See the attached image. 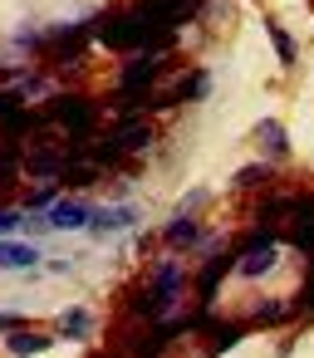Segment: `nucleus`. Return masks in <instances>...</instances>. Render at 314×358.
<instances>
[{
  "label": "nucleus",
  "instance_id": "obj_9",
  "mask_svg": "<svg viewBox=\"0 0 314 358\" xmlns=\"http://www.w3.org/2000/svg\"><path fill=\"white\" fill-rule=\"evenodd\" d=\"M206 89H211V79H206V74L197 69V74H187V79H182V89H177V99H201Z\"/></svg>",
  "mask_w": 314,
  "mask_h": 358
},
{
  "label": "nucleus",
  "instance_id": "obj_17",
  "mask_svg": "<svg viewBox=\"0 0 314 358\" xmlns=\"http://www.w3.org/2000/svg\"><path fill=\"white\" fill-rule=\"evenodd\" d=\"M133 221V211H99L89 226H99V231H108V226H128Z\"/></svg>",
  "mask_w": 314,
  "mask_h": 358
},
{
  "label": "nucleus",
  "instance_id": "obj_20",
  "mask_svg": "<svg viewBox=\"0 0 314 358\" xmlns=\"http://www.w3.org/2000/svg\"><path fill=\"white\" fill-rule=\"evenodd\" d=\"M10 177H15V157H0V187H6Z\"/></svg>",
  "mask_w": 314,
  "mask_h": 358
},
{
  "label": "nucleus",
  "instance_id": "obj_21",
  "mask_svg": "<svg viewBox=\"0 0 314 358\" xmlns=\"http://www.w3.org/2000/svg\"><path fill=\"white\" fill-rule=\"evenodd\" d=\"M10 226H20V216L15 211H0V231H10Z\"/></svg>",
  "mask_w": 314,
  "mask_h": 358
},
{
  "label": "nucleus",
  "instance_id": "obj_7",
  "mask_svg": "<svg viewBox=\"0 0 314 358\" xmlns=\"http://www.w3.org/2000/svg\"><path fill=\"white\" fill-rule=\"evenodd\" d=\"M123 123H128V128H123V133L113 138V143H118V152H133V148H148V138H152V128H148V123H133V118H123Z\"/></svg>",
  "mask_w": 314,
  "mask_h": 358
},
{
  "label": "nucleus",
  "instance_id": "obj_5",
  "mask_svg": "<svg viewBox=\"0 0 314 358\" xmlns=\"http://www.w3.org/2000/svg\"><path fill=\"white\" fill-rule=\"evenodd\" d=\"M152 74H157V55H148V59H138V64H133V69L123 74V89H128V94L138 99V94L148 89V79H152Z\"/></svg>",
  "mask_w": 314,
  "mask_h": 358
},
{
  "label": "nucleus",
  "instance_id": "obj_1",
  "mask_svg": "<svg viewBox=\"0 0 314 358\" xmlns=\"http://www.w3.org/2000/svg\"><path fill=\"white\" fill-rule=\"evenodd\" d=\"M148 35H152V20H148L143 10L104 20V45H108V50H138V45H148Z\"/></svg>",
  "mask_w": 314,
  "mask_h": 358
},
{
  "label": "nucleus",
  "instance_id": "obj_4",
  "mask_svg": "<svg viewBox=\"0 0 314 358\" xmlns=\"http://www.w3.org/2000/svg\"><path fill=\"white\" fill-rule=\"evenodd\" d=\"M270 265H275V245H270L265 236H255L250 250H245V260H241V270H245V275H265Z\"/></svg>",
  "mask_w": 314,
  "mask_h": 358
},
{
  "label": "nucleus",
  "instance_id": "obj_16",
  "mask_svg": "<svg viewBox=\"0 0 314 358\" xmlns=\"http://www.w3.org/2000/svg\"><path fill=\"white\" fill-rule=\"evenodd\" d=\"M270 167H275V162H260V167H245V172H236V187H255V182H265V177H270Z\"/></svg>",
  "mask_w": 314,
  "mask_h": 358
},
{
  "label": "nucleus",
  "instance_id": "obj_8",
  "mask_svg": "<svg viewBox=\"0 0 314 358\" xmlns=\"http://www.w3.org/2000/svg\"><path fill=\"white\" fill-rule=\"evenodd\" d=\"M40 250L35 245H0V265H35Z\"/></svg>",
  "mask_w": 314,
  "mask_h": 358
},
{
  "label": "nucleus",
  "instance_id": "obj_2",
  "mask_svg": "<svg viewBox=\"0 0 314 358\" xmlns=\"http://www.w3.org/2000/svg\"><path fill=\"white\" fill-rule=\"evenodd\" d=\"M50 118H55V123H64L74 138H89V133H94V108H89L84 99H69V94L50 103Z\"/></svg>",
  "mask_w": 314,
  "mask_h": 358
},
{
  "label": "nucleus",
  "instance_id": "obj_13",
  "mask_svg": "<svg viewBox=\"0 0 314 358\" xmlns=\"http://www.w3.org/2000/svg\"><path fill=\"white\" fill-rule=\"evenodd\" d=\"M265 30H270V40H275V55H280V59H285V64H290V59H294V45H290V35H285V30H280V25H275V20H270V25H265Z\"/></svg>",
  "mask_w": 314,
  "mask_h": 358
},
{
  "label": "nucleus",
  "instance_id": "obj_14",
  "mask_svg": "<svg viewBox=\"0 0 314 358\" xmlns=\"http://www.w3.org/2000/svg\"><path fill=\"white\" fill-rule=\"evenodd\" d=\"M45 343H50L45 334H15V338H10V348H15V353H40Z\"/></svg>",
  "mask_w": 314,
  "mask_h": 358
},
{
  "label": "nucleus",
  "instance_id": "obj_22",
  "mask_svg": "<svg viewBox=\"0 0 314 358\" xmlns=\"http://www.w3.org/2000/svg\"><path fill=\"white\" fill-rule=\"evenodd\" d=\"M20 324V314H0V329H15Z\"/></svg>",
  "mask_w": 314,
  "mask_h": 358
},
{
  "label": "nucleus",
  "instance_id": "obj_15",
  "mask_svg": "<svg viewBox=\"0 0 314 358\" xmlns=\"http://www.w3.org/2000/svg\"><path fill=\"white\" fill-rule=\"evenodd\" d=\"M260 143H265L270 152H285V128H280V123H265V128H260Z\"/></svg>",
  "mask_w": 314,
  "mask_h": 358
},
{
  "label": "nucleus",
  "instance_id": "obj_10",
  "mask_svg": "<svg viewBox=\"0 0 314 358\" xmlns=\"http://www.w3.org/2000/svg\"><path fill=\"white\" fill-rule=\"evenodd\" d=\"M99 177V167H79V157H69V167H64V182L69 187H84V182H94Z\"/></svg>",
  "mask_w": 314,
  "mask_h": 358
},
{
  "label": "nucleus",
  "instance_id": "obj_12",
  "mask_svg": "<svg viewBox=\"0 0 314 358\" xmlns=\"http://www.w3.org/2000/svg\"><path fill=\"white\" fill-rule=\"evenodd\" d=\"M59 329H64V334H69V338H84V334H89V314H84V309H69V314H64V324H59Z\"/></svg>",
  "mask_w": 314,
  "mask_h": 358
},
{
  "label": "nucleus",
  "instance_id": "obj_19",
  "mask_svg": "<svg viewBox=\"0 0 314 358\" xmlns=\"http://www.w3.org/2000/svg\"><path fill=\"white\" fill-rule=\"evenodd\" d=\"M236 338H241V329H216V338H211V348L221 353V348H226V343H236Z\"/></svg>",
  "mask_w": 314,
  "mask_h": 358
},
{
  "label": "nucleus",
  "instance_id": "obj_3",
  "mask_svg": "<svg viewBox=\"0 0 314 358\" xmlns=\"http://www.w3.org/2000/svg\"><path fill=\"white\" fill-rule=\"evenodd\" d=\"M64 162H69V157H64L59 148H50V143L30 148V157H25V167H30L35 177H59V172H64Z\"/></svg>",
  "mask_w": 314,
  "mask_h": 358
},
{
  "label": "nucleus",
  "instance_id": "obj_18",
  "mask_svg": "<svg viewBox=\"0 0 314 358\" xmlns=\"http://www.w3.org/2000/svg\"><path fill=\"white\" fill-rule=\"evenodd\" d=\"M285 319V304H265L260 314H255V324H280Z\"/></svg>",
  "mask_w": 314,
  "mask_h": 358
},
{
  "label": "nucleus",
  "instance_id": "obj_6",
  "mask_svg": "<svg viewBox=\"0 0 314 358\" xmlns=\"http://www.w3.org/2000/svg\"><path fill=\"white\" fill-rule=\"evenodd\" d=\"M50 221L55 226H89L94 211L89 206H74V201H59V206H50Z\"/></svg>",
  "mask_w": 314,
  "mask_h": 358
},
{
  "label": "nucleus",
  "instance_id": "obj_11",
  "mask_svg": "<svg viewBox=\"0 0 314 358\" xmlns=\"http://www.w3.org/2000/svg\"><path fill=\"white\" fill-rule=\"evenodd\" d=\"M167 241H172V245H192V241H197V226L182 216V221H172V226H167Z\"/></svg>",
  "mask_w": 314,
  "mask_h": 358
}]
</instances>
